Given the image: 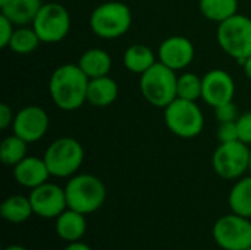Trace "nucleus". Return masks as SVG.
<instances>
[{
    "label": "nucleus",
    "instance_id": "20",
    "mask_svg": "<svg viewBox=\"0 0 251 250\" xmlns=\"http://www.w3.org/2000/svg\"><path fill=\"white\" fill-rule=\"evenodd\" d=\"M124 66L134 74H144L147 69H150L156 62V55L153 53V50L146 46V44H132L129 46L125 52H124V57H122Z\"/></svg>",
    "mask_w": 251,
    "mask_h": 250
},
{
    "label": "nucleus",
    "instance_id": "29",
    "mask_svg": "<svg viewBox=\"0 0 251 250\" xmlns=\"http://www.w3.org/2000/svg\"><path fill=\"white\" fill-rule=\"evenodd\" d=\"M237 127H238V136L240 141L251 144V112H246L238 116L237 119Z\"/></svg>",
    "mask_w": 251,
    "mask_h": 250
},
{
    "label": "nucleus",
    "instance_id": "6",
    "mask_svg": "<svg viewBox=\"0 0 251 250\" xmlns=\"http://www.w3.org/2000/svg\"><path fill=\"white\" fill-rule=\"evenodd\" d=\"M44 162L50 175L57 178L74 177L84 162V147L72 137H60L44 152Z\"/></svg>",
    "mask_w": 251,
    "mask_h": 250
},
{
    "label": "nucleus",
    "instance_id": "19",
    "mask_svg": "<svg viewBox=\"0 0 251 250\" xmlns=\"http://www.w3.org/2000/svg\"><path fill=\"white\" fill-rule=\"evenodd\" d=\"M78 66L84 71V74L90 80L104 77L109 75L112 69V57L106 50L100 47H91L81 55L78 60Z\"/></svg>",
    "mask_w": 251,
    "mask_h": 250
},
{
    "label": "nucleus",
    "instance_id": "26",
    "mask_svg": "<svg viewBox=\"0 0 251 250\" xmlns=\"http://www.w3.org/2000/svg\"><path fill=\"white\" fill-rule=\"evenodd\" d=\"M203 78L194 72H184L178 77L176 81V97L197 102L201 97Z\"/></svg>",
    "mask_w": 251,
    "mask_h": 250
},
{
    "label": "nucleus",
    "instance_id": "14",
    "mask_svg": "<svg viewBox=\"0 0 251 250\" xmlns=\"http://www.w3.org/2000/svg\"><path fill=\"white\" fill-rule=\"evenodd\" d=\"M235 96V83L224 69H212L203 77L201 99L212 108L232 102Z\"/></svg>",
    "mask_w": 251,
    "mask_h": 250
},
{
    "label": "nucleus",
    "instance_id": "13",
    "mask_svg": "<svg viewBox=\"0 0 251 250\" xmlns=\"http://www.w3.org/2000/svg\"><path fill=\"white\" fill-rule=\"evenodd\" d=\"M196 50L194 44L184 35H171L162 41L157 50V60L168 68L176 71L191 65Z\"/></svg>",
    "mask_w": 251,
    "mask_h": 250
},
{
    "label": "nucleus",
    "instance_id": "10",
    "mask_svg": "<svg viewBox=\"0 0 251 250\" xmlns=\"http://www.w3.org/2000/svg\"><path fill=\"white\" fill-rule=\"evenodd\" d=\"M213 239L224 250H247L251 248L250 218L229 214L221 217L213 225Z\"/></svg>",
    "mask_w": 251,
    "mask_h": 250
},
{
    "label": "nucleus",
    "instance_id": "11",
    "mask_svg": "<svg viewBox=\"0 0 251 250\" xmlns=\"http://www.w3.org/2000/svg\"><path fill=\"white\" fill-rule=\"evenodd\" d=\"M50 125V119L47 112L35 105H29L22 108L16 115L12 124L13 134L25 140L28 144L41 140Z\"/></svg>",
    "mask_w": 251,
    "mask_h": 250
},
{
    "label": "nucleus",
    "instance_id": "33",
    "mask_svg": "<svg viewBox=\"0 0 251 250\" xmlns=\"http://www.w3.org/2000/svg\"><path fill=\"white\" fill-rule=\"evenodd\" d=\"M241 66H243V69H244L246 77L251 81V56H249V57L241 63Z\"/></svg>",
    "mask_w": 251,
    "mask_h": 250
},
{
    "label": "nucleus",
    "instance_id": "16",
    "mask_svg": "<svg viewBox=\"0 0 251 250\" xmlns=\"http://www.w3.org/2000/svg\"><path fill=\"white\" fill-rule=\"evenodd\" d=\"M118 94L119 87L112 77L104 75L99 78H91L87 90V102L96 108H107L115 103Z\"/></svg>",
    "mask_w": 251,
    "mask_h": 250
},
{
    "label": "nucleus",
    "instance_id": "32",
    "mask_svg": "<svg viewBox=\"0 0 251 250\" xmlns=\"http://www.w3.org/2000/svg\"><path fill=\"white\" fill-rule=\"evenodd\" d=\"M63 250H91V248H90L88 245H85V243H82V242L78 240V242L69 243Z\"/></svg>",
    "mask_w": 251,
    "mask_h": 250
},
{
    "label": "nucleus",
    "instance_id": "35",
    "mask_svg": "<svg viewBox=\"0 0 251 250\" xmlns=\"http://www.w3.org/2000/svg\"><path fill=\"white\" fill-rule=\"evenodd\" d=\"M249 172L251 175V149H250V161H249Z\"/></svg>",
    "mask_w": 251,
    "mask_h": 250
},
{
    "label": "nucleus",
    "instance_id": "23",
    "mask_svg": "<svg viewBox=\"0 0 251 250\" xmlns=\"http://www.w3.org/2000/svg\"><path fill=\"white\" fill-rule=\"evenodd\" d=\"M200 12L213 22H224L238 13V0H200Z\"/></svg>",
    "mask_w": 251,
    "mask_h": 250
},
{
    "label": "nucleus",
    "instance_id": "36",
    "mask_svg": "<svg viewBox=\"0 0 251 250\" xmlns=\"http://www.w3.org/2000/svg\"><path fill=\"white\" fill-rule=\"evenodd\" d=\"M247 250H251V248H250V249H247Z\"/></svg>",
    "mask_w": 251,
    "mask_h": 250
},
{
    "label": "nucleus",
    "instance_id": "2",
    "mask_svg": "<svg viewBox=\"0 0 251 250\" xmlns=\"http://www.w3.org/2000/svg\"><path fill=\"white\" fill-rule=\"evenodd\" d=\"M132 25V12L122 1H106L99 4L90 15L91 31L104 40H115L125 35Z\"/></svg>",
    "mask_w": 251,
    "mask_h": 250
},
{
    "label": "nucleus",
    "instance_id": "9",
    "mask_svg": "<svg viewBox=\"0 0 251 250\" xmlns=\"http://www.w3.org/2000/svg\"><path fill=\"white\" fill-rule=\"evenodd\" d=\"M249 144L237 140L218 146L212 156V167L221 178L238 180L249 171Z\"/></svg>",
    "mask_w": 251,
    "mask_h": 250
},
{
    "label": "nucleus",
    "instance_id": "21",
    "mask_svg": "<svg viewBox=\"0 0 251 250\" xmlns=\"http://www.w3.org/2000/svg\"><path fill=\"white\" fill-rule=\"evenodd\" d=\"M228 205L237 215L251 218V175L241 177L231 189Z\"/></svg>",
    "mask_w": 251,
    "mask_h": 250
},
{
    "label": "nucleus",
    "instance_id": "31",
    "mask_svg": "<svg viewBox=\"0 0 251 250\" xmlns=\"http://www.w3.org/2000/svg\"><path fill=\"white\" fill-rule=\"evenodd\" d=\"M15 121V115L12 112V108L6 103L0 105V130H7Z\"/></svg>",
    "mask_w": 251,
    "mask_h": 250
},
{
    "label": "nucleus",
    "instance_id": "4",
    "mask_svg": "<svg viewBox=\"0 0 251 250\" xmlns=\"http://www.w3.org/2000/svg\"><path fill=\"white\" fill-rule=\"evenodd\" d=\"M176 72L157 60L140 75V90L150 105L165 109L176 99Z\"/></svg>",
    "mask_w": 251,
    "mask_h": 250
},
{
    "label": "nucleus",
    "instance_id": "15",
    "mask_svg": "<svg viewBox=\"0 0 251 250\" xmlns=\"http://www.w3.org/2000/svg\"><path fill=\"white\" fill-rule=\"evenodd\" d=\"M13 177L19 186L32 190L47 183L50 171L44 162V158L26 156L13 167Z\"/></svg>",
    "mask_w": 251,
    "mask_h": 250
},
{
    "label": "nucleus",
    "instance_id": "18",
    "mask_svg": "<svg viewBox=\"0 0 251 250\" xmlns=\"http://www.w3.org/2000/svg\"><path fill=\"white\" fill-rule=\"evenodd\" d=\"M85 230H87L85 215L78 211L68 208L56 218V233L62 240L68 243L81 240L82 236L85 234Z\"/></svg>",
    "mask_w": 251,
    "mask_h": 250
},
{
    "label": "nucleus",
    "instance_id": "17",
    "mask_svg": "<svg viewBox=\"0 0 251 250\" xmlns=\"http://www.w3.org/2000/svg\"><path fill=\"white\" fill-rule=\"evenodd\" d=\"M41 6V0H4L0 3V10L1 15L10 19L15 25L24 27L34 22Z\"/></svg>",
    "mask_w": 251,
    "mask_h": 250
},
{
    "label": "nucleus",
    "instance_id": "37",
    "mask_svg": "<svg viewBox=\"0 0 251 250\" xmlns=\"http://www.w3.org/2000/svg\"><path fill=\"white\" fill-rule=\"evenodd\" d=\"M250 18H251V16H250Z\"/></svg>",
    "mask_w": 251,
    "mask_h": 250
},
{
    "label": "nucleus",
    "instance_id": "25",
    "mask_svg": "<svg viewBox=\"0 0 251 250\" xmlns=\"http://www.w3.org/2000/svg\"><path fill=\"white\" fill-rule=\"evenodd\" d=\"M26 146L28 143L18 137L16 134H12L6 137L0 144V159L7 167H15L19 164L24 158H26Z\"/></svg>",
    "mask_w": 251,
    "mask_h": 250
},
{
    "label": "nucleus",
    "instance_id": "7",
    "mask_svg": "<svg viewBox=\"0 0 251 250\" xmlns=\"http://www.w3.org/2000/svg\"><path fill=\"white\" fill-rule=\"evenodd\" d=\"M165 124L176 137L194 139L204 128V115L196 102L176 97L165 108Z\"/></svg>",
    "mask_w": 251,
    "mask_h": 250
},
{
    "label": "nucleus",
    "instance_id": "8",
    "mask_svg": "<svg viewBox=\"0 0 251 250\" xmlns=\"http://www.w3.org/2000/svg\"><path fill=\"white\" fill-rule=\"evenodd\" d=\"M41 43L54 44L66 38L71 31V15L68 9L56 1L46 3L31 24Z\"/></svg>",
    "mask_w": 251,
    "mask_h": 250
},
{
    "label": "nucleus",
    "instance_id": "12",
    "mask_svg": "<svg viewBox=\"0 0 251 250\" xmlns=\"http://www.w3.org/2000/svg\"><path fill=\"white\" fill-rule=\"evenodd\" d=\"M29 202L35 215L41 218H57L63 211L68 209V200L65 189L57 184L44 183L29 193Z\"/></svg>",
    "mask_w": 251,
    "mask_h": 250
},
{
    "label": "nucleus",
    "instance_id": "5",
    "mask_svg": "<svg viewBox=\"0 0 251 250\" xmlns=\"http://www.w3.org/2000/svg\"><path fill=\"white\" fill-rule=\"evenodd\" d=\"M216 40L219 47L241 65L251 56V18L237 13L221 22L216 29Z\"/></svg>",
    "mask_w": 251,
    "mask_h": 250
},
{
    "label": "nucleus",
    "instance_id": "24",
    "mask_svg": "<svg viewBox=\"0 0 251 250\" xmlns=\"http://www.w3.org/2000/svg\"><path fill=\"white\" fill-rule=\"evenodd\" d=\"M40 43H41V40L37 35L35 29L32 27L29 28V27L24 25V27L15 28L13 35L9 43V49L18 55H29L37 50Z\"/></svg>",
    "mask_w": 251,
    "mask_h": 250
},
{
    "label": "nucleus",
    "instance_id": "27",
    "mask_svg": "<svg viewBox=\"0 0 251 250\" xmlns=\"http://www.w3.org/2000/svg\"><path fill=\"white\" fill-rule=\"evenodd\" d=\"M215 115H216V119L218 122H232V121H237L238 119V108L237 105L232 102H226L224 105H219L215 108Z\"/></svg>",
    "mask_w": 251,
    "mask_h": 250
},
{
    "label": "nucleus",
    "instance_id": "30",
    "mask_svg": "<svg viewBox=\"0 0 251 250\" xmlns=\"http://www.w3.org/2000/svg\"><path fill=\"white\" fill-rule=\"evenodd\" d=\"M13 22L10 19H7L4 15H0V47L1 49H6L9 47V43H10V38L13 35Z\"/></svg>",
    "mask_w": 251,
    "mask_h": 250
},
{
    "label": "nucleus",
    "instance_id": "22",
    "mask_svg": "<svg viewBox=\"0 0 251 250\" xmlns=\"http://www.w3.org/2000/svg\"><path fill=\"white\" fill-rule=\"evenodd\" d=\"M0 212L1 217L12 224H22L34 214L29 197H24L21 194H13L7 197L1 203Z\"/></svg>",
    "mask_w": 251,
    "mask_h": 250
},
{
    "label": "nucleus",
    "instance_id": "28",
    "mask_svg": "<svg viewBox=\"0 0 251 250\" xmlns=\"http://www.w3.org/2000/svg\"><path fill=\"white\" fill-rule=\"evenodd\" d=\"M218 140L219 143H229L240 140L237 121L232 122H221L218 127Z\"/></svg>",
    "mask_w": 251,
    "mask_h": 250
},
{
    "label": "nucleus",
    "instance_id": "3",
    "mask_svg": "<svg viewBox=\"0 0 251 250\" xmlns=\"http://www.w3.org/2000/svg\"><path fill=\"white\" fill-rule=\"evenodd\" d=\"M68 208L84 215L99 211L106 200V186L91 174H78L71 177L65 187Z\"/></svg>",
    "mask_w": 251,
    "mask_h": 250
},
{
    "label": "nucleus",
    "instance_id": "1",
    "mask_svg": "<svg viewBox=\"0 0 251 250\" xmlns=\"http://www.w3.org/2000/svg\"><path fill=\"white\" fill-rule=\"evenodd\" d=\"M88 83L90 78L78 63H65L53 71L49 81V93L60 111L72 112L87 102Z\"/></svg>",
    "mask_w": 251,
    "mask_h": 250
},
{
    "label": "nucleus",
    "instance_id": "34",
    "mask_svg": "<svg viewBox=\"0 0 251 250\" xmlns=\"http://www.w3.org/2000/svg\"><path fill=\"white\" fill-rule=\"evenodd\" d=\"M4 250H26L24 246H21V245H10V246H7Z\"/></svg>",
    "mask_w": 251,
    "mask_h": 250
}]
</instances>
